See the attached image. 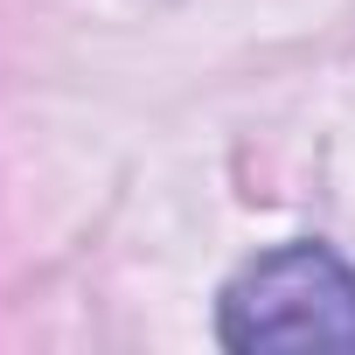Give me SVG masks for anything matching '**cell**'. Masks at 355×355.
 I'll return each mask as SVG.
<instances>
[{
	"instance_id": "6da1fadb",
	"label": "cell",
	"mask_w": 355,
	"mask_h": 355,
	"mask_svg": "<svg viewBox=\"0 0 355 355\" xmlns=\"http://www.w3.org/2000/svg\"><path fill=\"white\" fill-rule=\"evenodd\" d=\"M223 348H355V272L327 244H286L223 286Z\"/></svg>"
}]
</instances>
